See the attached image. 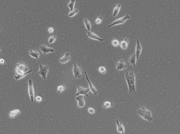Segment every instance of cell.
<instances>
[{"mask_svg":"<svg viewBox=\"0 0 180 134\" xmlns=\"http://www.w3.org/2000/svg\"><path fill=\"white\" fill-rule=\"evenodd\" d=\"M135 74L132 71L127 72L125 74V79L127 81L129 88V94H136Z\"/></svg>","mask_w":180,"mask_h":134,"instance_id":"cell-1","label":"cell"},{"mask_svg":"<svg viewBox=\"0 0 180 134\" xmlns=\"http://www.w3.org/2000/svg\"><path fill=\"white\" fill-rule=\"evenodd\" d=\"M136 113L139 117L146 120L152 122L153 120V118L151 114V111L146 110L144 107H142L141 109H138Z\"/></svg>","mask_w":180,"mask_h":134,"instance_id":"cell-2","label":"cell"},{"mask_svg":"<svg viewBox=\"0 0 180 134\" xmlns=\"http://www.w3.org/2000/svg\"><path fill=\"white\" fill-rule=\"evenodd\" d=\"M32 71L33 70H31L29 71L28 72H25L24 71L18 68L17 67L16 69H15V71L16 75L14 76L15 78V81H17L18 79L22 78L25 76L27 74L31 73Z\"/></svg>","mask_w":180,"mask_h":134,"instance_id":"cell-3","label":"cell"},{"mask_svg":"<svg viewBox=\"0 0 180 134\" xmlns=\"http://www.w3.org/2000/svg\"><path fill=\"white\" fill-rule=\"evenodd\" d=\"M39 68V71L38 72V74H40L43 79H46V75L48 72L49 67L47 65L43 66L42 64H40Z\"/></svg>","mask_w":180,"mask_h":134,"instance_id":"cell-4","label":"cell"},{"mask_svg":"<svg viewBox=\"0 0 180 134\" xmlns=\"http://www.w3.org/2000/svg\"><path fill=\"white\" fill-rule=\"evenodd\" d=\"M77 87L78 91L77 93L76 94L77 96H78L79 95H85L86 97H88V95L89 92L90 91V88L88 89H86L84 87H81L78 86Z\"/></svg>","mask_w":180,"mask_h":134,"instance_id":"cell-5","label":"cell"},{"mask_svg":"<svg viewBox=\"0 0 180 134\" xmlns=\"http://www.w3.org/2000/svg\"><path fill=\"white\" fill-rule=\"evenodd\" d=\"M73 72L74 74V77L76 78H80L81 77V69L75 63L74 64Z\"/></svg>","mask_w":180,"mask_h":134,"instance_id":"cell-6","label":"cell"},{"mask_svg":"<svg viewBox=\"0 0 180 134\" xmlns=\"http://www.w3.org/2000/svg\"><path fill=\"white\" fill-rule=\"evenodd\" d=\"M130 16H129L128 14H127L126 16L123 17L121 18H120L118 19L117 20H116L115 22L112 23L110 25H108L107 27H111L112 26L118 24H123L124 23V22L128 19H129L130 18Z\"/></svg>","mask_w":180,"mask_h":134,"instance_id":"cell-7","label":"cell"},{"mask_svg":"<svg viewBox=\"0 0 180 134\" xmlns=\"http://www.w3.org/2000/svg\"><path fill=\"white\" fill-rule=\"evenodd\" d=\"M29 92L31 98L32 102H33L34 99V87L32 84V81L30 79L29 81Z\"/></svg>","mask_w":180,"mask_h":134,"instance_id":"cell-8","label":"cell"},{"mask_svg":"<svg viewBox=\"0 0 180 134\" xmlns=\"http://www.w3.org/2000/svg\"><path fill=\"white\" fill-rule=\"evenodd\" d=\"M116 65L117 67V71H121L124 70L127 67V65L124 63V60L123 59L120 60L118 63H116Z\"/></svg>","mask_w":180,"mask_h":134,"instance_id":"cell-9","label":"cell"},{"mask_svg":"<svg viewBox=\"0 0 180 134\" xmlns=\"http://www.w3.org/2000/svg\"><path fill=\"white\" fill-rule=\"evenodd\" d=\"M40 48L41 51L44 54V55H46V53H48L50 52L53 53L55 51L52 48H49L46 45H42L40 46Z\"/></svg>","mask_w":180,"mask_h":134,"instance_id":"cell-10","label":"cell"},{"mask_svg":"<svg viewBox=\"0 0 180 134\" xmlns=\"http://www.w3.org/2000/svg\"><path fill=\"white\" fill-rule=\"evenodd\" d=\"M84 72H85L86 76V80H87V81L88 82L90 88V89H91V91H92V92L94 94V95H96L99 92L97 91L95 87L93 86V85L92 84L91 82H90V81L89 80L88 78V75H87V74H86V71H84Z\"/></svg>","mask_w":180,"mask_h":134,"instance_id":"cell-11","label":"cell"},{"mask_svg":"<svg viewBox=\"0 0 180 134\" xmlns=\"http://www.w3.org/2000/svg\"><path fill=\"white\" fill-rule=\"evenodd\" d=\"M76 100L78 101V107L79 108L81 107H83L85 105V101L82 95H79L76 98Z\"/></svg>","mask_w":180,"mask_h":134,"instance_id":"cell-12","label":"cell"},{"mask_svg":"<svg viewBox=\"0 0 180 134\" xmlns=\"http://www.w3.org/2000/svg\"><path fill=\"white\" fill-rule=\"evenodd\" d=\"M16 65L18 68L25 72H27L28 70V67L23 62L19 61L18 64H16Z\"/></svg>","mask_w":180,"mask_h":134,"instance_id":"cell-13","label":"cell"},{"mask_svg":"<svg viewBox=\"0 0 180 134\" xmlns=\"http://www.w3.org/2000/svg\"><path fill=\"white\" fill-rule=\"evenodd\" d=\"M87 34H88L87 36L88 37H89L90 38H91V39L97 40L99 41L100 42H102V41H104V39H100L98 36L96 34L93 33V32H89V31H87Z\"/></svg>","mask_w":180,"mask_h":134,"instance_id":"cell-14","label":"cell"},{"mask_svg":"<svg viewBox=\"0 0 180 134\" xmlns=\"http://www.w3.org/2000/svg\"><path fill=\"white\" fill-rule=\"evenodd\" d=\"M142 47L139 43L138 39H137V45L136 47V58L137 59H138L139 57V55L141 51Z\"/></svg>","mask_w":180,"mask_h":134,"instance_id":"cell-15","label":"cell"},{"mask_svg":"<svg viewBox=\"0 0 180 134\" xmlns=\"http://www.w3.org/2000/svg\"><path fill=\"white\" fill-rule=\"evenodd\" d=\"M116 123L117 125L118 131L119 132H121L122 134H124V128L122 123L119 122L118 120L116 121Z\"/></svg>","mask_w":180,"mask_h":134,"instance_id":"cell-16","label":"cell"},{"mask_svg":"<svg viewBox=\"0 0 180 134\" xmlns=\"http://www.w3.org/2000/svg\"><path fill=\"white\" fill-rule=\"evenodd\" d=\"M70 54L68 53H65V56L63 57L60 60V62L62 63H65L70 60Z\"/></svg>","mask_w":180,"mask_h":134,"instance_id":"cell-17","label":"cell"},{"mask_svg":"<svg viewBox=\"0 0 180 134\" xmlns=\"http://www.w3.org/2000/svg\"><path fill=\"white\" fill-rule=\"evenodd\" d=\"M21 114V111L19 109H15L10 111L9 114V117L10 118H14L17 115Z\"/></svg>","mask_w":180,"mask_h":134,"instance_id":"cell-18","label":"cell"},{"mask_svg":"<svg viewBox=\"0 0 180 134\" xmlns=\"http://www.w3.org/2000/svg\"><path fill=\"white\" fill-rule=\"evenodd\" d=\"M136 54H134L132 55L131 56V57L128 59L129 63L132 65H133L135 67H136L135 63H136Z\"/></svg>","mask_w":180,"mask_h":134,"instance_id":"cell-19","label":"cell"},{"mask_svg":"<svg viewBox=\"0 0 180 134\" xmlns=\"http://www.w3.org/2000/svg\"><path fill=\"white\" fill-rule=\"evenodd\" d=\"M128 44V41L127 39H125L123 41L121 42L120 45L124 49H127Z\"/></svg>","mask_w":180,"mask_h":134,"instance_id":"cell-20","label":"cell"},{"mask_svg":"<svg viewBox=\"0 0 180 134\" xmlns=\"http://www.w3.org/2000/svg\"><path fill=\"white\" fill-rule=\"evenodd\" d=\"M29 54H30L33 57H35L36 58L37 60L38 59L39 55V53L36 50L33 51L32 50H30V53H29Z\"/></svg>","mask_w":180,"mask_h":134,"instance_id":"cell-21","label":"cell"},{"mask_svg":"<svg viewBox=\"0 0 180 134\" xmlns=\"http://www.w3.org/2000/svg\"><path fill=\"white\" fill-rule=\"evenodd\" d=\"M121 4H118L117 5H116L115 8H114V10H113V16H115L117 15L118 13L119 12V11L120 9V8L121 7Z\"/></svg>","mask_w":180,"mask_h":134,"instance_id":"cell-22","label":"cell"},{"mask_svg":"<svg viewBox=\"0 0 180 134\" xmlns=\"http://www.w3.org/2000/svg\"><path fill=\"white\" fill-rule=\"evenodd\" d=\"M84 22L88 30H89V31H90L91 28V23L87 19H85L84 20Z\"/></svg>","mask_w":180,"mask_h":134,"instance_id":"cell-23","label":"cell"},{"mask_svg":"<svg viewBox=\"0 0 180 134\" xmlns=\"http://www.w3.org/2000/svg\"><path fill=\"white\" fill-rule=\"evenodd\" d=\"M113 104L112 103L110 102L109 101H106L104 103L103 107L104 109L105 108H109L113 106Z\"/></svg>","mask_w":180,"mask_h":134,"instance_id":"cell-24","label":"cell"},{"mask_svg":"<svg viewBox=\"0 0 180 134\" xmlns=\"http://www.w3.org/2000/svg\"><path fill=\"white\" fill-rule=\"evenodd\" d=\"M75 2V0H71L70 3L68 4L69 7L70 9L71 12L73 10Z\"/></svg>","mask_w":180,"mask_h":134,"instance_id":"cell-25","label":"cell"},{"mask_svg":"<svg viewBox=\"0 0 180 134\" xmlns=\"http://www.w3.org/2000/svg\"><path fill=\"white\" fill-rule=\"evenodd\" d=\"M112 43L113 45L114 46L117 47L119 45V42L117 39H113L112 41Z\"/></svg>","mask_w":180,"mask_h":134,"instance_id":"cell-26","label":"cell"},{"mask_svg":"<svg viewBox=\"0 0 180 134\" xmlns=\"http://www.w3.org/2000/svg\"><path fill=\"white\" fill-rule=\"evenodd\" d=\"M65 87L64 85H61L58 86V93L60 94L61 92L64 91L65 89Z\"/></svg>","mask_w":180,"mask_h":134,"instance_id":"cell-27","label":"cell"},{"mask_svg":"<svg viewBox=\"0 0 180 134\" xmlns=\"http://www.w3.org/2000/svg\"><path fill=\"white\" fill-rule=\"evenodd\" d=\"M100 72L102 74H104L106 72V69L104 66H103L100 67L99 69Z\"/></svg>","mask_w":180,"mask_h":134,"instance_id":"cell-28","label":"cell"},{"mask_svg":"<svg viewBox=\"0 0 180 134\" xmlns=\"http://www.w3.org/2000/svg\"><path fill=\"white\" fill-rule=\"evenodd\" d=\"M78 11H79L78 9H75V10H73L71 12L70 14H69V17H72L73 16L76 14L78 12Z\"/></svg>","mask_w":180,"mask_h":134,"instance_id":"cell-29","label":"cell"},{"mask_svg":"<svg viewBox=\"0 0 180 134\" xmlns=\"http://www.w3.org/2000/svg\"><path fill=\"white\" fill-rule=\"evenodd\" d=\"M56 39V36L55 35L51 37L49 39V43L50 44L52 43L55 41Z\"/></svg>","mask_w":180,"mask_h":134,"instance_id":"cell-30","label":"cell"},{"mask_svg":"<svg viewBox=\"0 0 180 134\" xmlns=\"http://www.w3.org/2000/svg\"><path fill=\"white\" fill-rule=\"evenodd\" d=\"M103 19V18L101 16H99V17H98L97 18L96 20V23L97 24H100L102 22V21Z\"/></svg>","mask_w":180,"mask_h":134,"instance_id":"cell-31","label":"cell"},{"mask_svg":"<svg viewBox=\"0 0 180 134\" xmlns=\"http://www.w3.org/2000/svg\"><path fill=\"white\" fill-rule=\"evenodd\" d=\"M88 111L91 114H94L95 111V110L94 109L91 108V107L89 108Z\"/></svg>","mask_w":180,"mask_h":134,"instance_id":"cell-32","label":"cell"},{"mask_svg":"<svg viewBox=\"0 0 180 134\" xmlns=\"http://www.w3.org/2000/svg\"><path fill=\"white\" fill-rule=\"evenodd\" d=\"M42 98L41 97L39 96H36V101H38V102H40L42 101Z\"/></svg>","mask_w":180,"mask_h":134,"instance_id":"cell-33","label":"cell"},{"mask_svg":"<svg viewBox=\"0 0 180 134\" xmlns=\"http://www.w3.org/2000/svg\"><path fill=\"white\" fill-rule=\"evenodd\" d=\"M54 28L53 27H50L48 29V31L50 33H52L54 31Z\"/></svg>","mask_w":180,"mask_h":134,"instance_id":"cell-34","label":"cell"},{"mask_svg":"<svg viewBox=\"0 0 180 134\" xmlns=\"http://www.w3.org/2000/svg\"><path fill=\"white\" fill-rule=\"evenodd\" d=\"M0 62L1 64H3L5 63V61L3 58H1L0 60Z\"/></svg>","mask_w":180,"mask_h":134,"instance_id":"cell-35","label":"cell"}]
</instances>
